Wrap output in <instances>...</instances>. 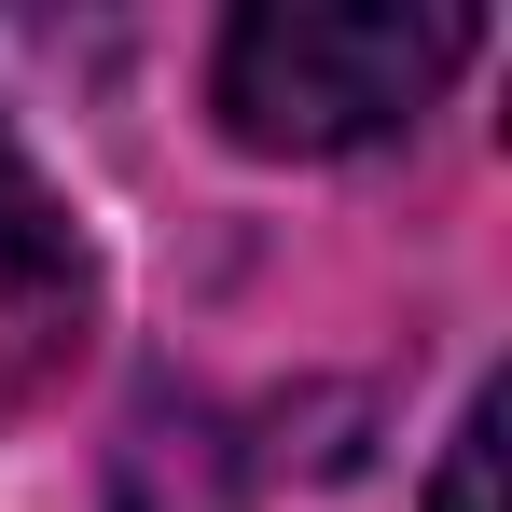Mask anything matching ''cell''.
<instances>
[{
	"label": "cell",
	"mask_w": 512,
	"mask_h": 512,
	"mask_svg": "<svg viewBox=\"0 0 512 512\" xmlns=\"http://www.w3.org/2000/svg\"><path fill=\"white\" fill-rule=\"evenodd\" d=\"M84 319H97V263L56 208V180L0 139V416L84 360Z\"/></svg>",
	"instance_id": "2"
},
{
	"label": "cell",
	"mask_w": 512,
	"mask_h": 512,
	"mask_svg": "<svg viewBox=\"0 0 512 512\" xmlns=\"http://www.w3.org/2000/svg\"><path fill=\"white\" fill-rule=\"evenodd\" d=\"M471 42L485 28L457 0H250L222 28L208 97L250 153H360V139H402Z\"/></svg>",
	"instance_id": "1"
},
{
	"label": "cell",
	"mask_w": 512,
	"mask_h": 512,
	"mask_svg": "<svg viewBox=\"0 0 512 512\" xmlns=\"http://www.w3.org/2000/svg\"><path fill=\"white\" fill-rule=\"evenodd\" d=\"M499 388H485V402H471V416H457V443H443V485H429V512H499Z\"/></svg>",
	"instance_id": "3"
}]
</instances>
